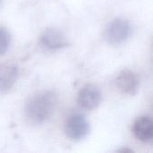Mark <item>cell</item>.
Segmentation results:
<instances>
[{"label":"cell","instance_id":"obj_4","mask_svg":"<svg viewBox=\"0 0 153 153\" xmlns=\"http://www.w3.org/2000/svg\"><path fill=\"white\" fill-rule=\"evenodd\" d=\"M102 100V95L100 89L94 84H86L83 86L77 97V103L84 110H93L97 108Z\"/></svg>","mask_w":153,"mask_h":153},{"label":"cell","instance_id":"obj_7","mask_svg":"<svg viewBox=\"0 0 153 153\" xmlns=\"http://www.w3.org/2000/svg\"><path fill=\"white\" fill-rule=\"evenodd\" d=\"M19 70L15 65L4 64L0 65V93L10 91L18 79Z\"/></svg>","mask_w":153,"mask_h":153},{"label":"cell","instance_id":"obj_1","mask_svg":"<svg viewBox=\"0 0 153 153\" xmlns=\"http://www.w3.org/2000/svg\"><path fill=\"white\" fill-rule=\"evenodd\" d=\"M57 95L52 91H44L33 95L25 106V116L33 125H39L50 118L57 106Z\"/></svg>","mask_w":153,"mask_h":153},{"label":"cell","instance_id":"obj_3","mask_svg":"<svg viewBox=\"0 0 153 153\" xmlns=\"http://www.w3.org/2000/svg\"><path fill=\"white\" fill-rule=\"evenodd\" d=\"M65 132L66 136L71 140H82L90 132L89 122L81 114L72 115L65 122Z\"/></svg>","mask_w":153,"mask_h":153},{"label":"cell","instance_id":"obj_2","mask_svg":"<svg viewBox=\"0 0 153 153\" xmlns=\"http://www.w3.org/2000/svg\"><path fill=\"white\" fill-rule=\"evenodd\" d=\"M132 34V27L128 21L116 18L111 21L105 30V38L109 44L120 45L126 42Z\"/></svg>","mask_w":153,"mask_h":153},{"label":"cell","instance_id":"obj_5","mask_svg":"<svg viewBox=\"0 0 153 153\" xmlns=\"http://www.w3.org/2000/svg\"><path fill=\"white\" fill-rule=\"evenodd\" d=\"M39 46L48 51H54L68 46L65 36L57 29L48 28L39 37Z\"/></svg>","mask_w":153,"mask_h":153},{"label":"cell","instance_id":"obj_8","mask_svg":"<svg viewBox=\"0 0 153 153\" xmlns=\"http://www.w3.org/2000/svg\"><path fill=\"white\" fill-rule=\"evenodd\" d=\"M133 133L136 139L143 143H149L153 138V122L149 117H138L133 126Z\"/></svg>","mask_w":153,"mask_h":153},{"label":"cell","instance_id":"obj_10","mask_svg":"<svg viewBox=\"0 0 153 153\" xmlns=\"http://www.w3.org/2000/svg\"><path fill=\"white\" fill-rule=\"evenodd\" d=\"M1 2H2V0H0V5H1Z\"/></svg>","mask_w":153,"mask_h":153},{"label":"cell","instance_id":"obj_9","mask_svg":"<svg viewBox=\"0 0 153 153\" xmlns=\"http://www.w3.org/2000/svg\"><path fill=\"white\" fill-rule=\"evenodd\" d=\"M10 43L11 37L8 30L4 27H0V56L4 55L8 50Z\"/></svg>","mask_w":153,"mask_h":153},{"label":"cell","instance_id":"obj_6","mask_svg":"<svg viewBox=\"0 0 153 153\" xmlns=\"http://www.w3.org/2000/svg\"><path fill=\"white\" fill-rule=\"evenodd\" d=\"M116 85L123 93L134 96L138 92L140 81L138 75L131 70H123L116 78Z\"/></svg>","mask_w":153,"mask_h":153}]
</instances>
